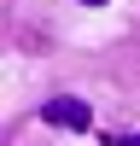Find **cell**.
Masks as SVG:
<instances>
[{"label": "cell", "instance_id": "cell-2", "mask_svg": "<svg viewBox=\"0 0 140 146\" xmlns=\"http://www.w3.org/2000/svg\"><path fill=\"white\" fill-rule=\"evenodd\" d=\"M99 146H140V135H117L111 129V135H99Z\"/></svg>", "mask_w": 140, "mask_h": 146}, {"label": "cell", "instance_id": "cell-1", "mask_svg": "<svg viewBox=\"0 0 140 146\" xmlns=\"http://www.w3.org/2000/svg\"><path fill=\"white\" fill-rule=\"evenodd\" d=\"M41 117H47L53 129H88V123H93V105L76 100V94H58V100L41 105Z\"/></svg>", "mask_w": 140, "mask_h": 146}, {"label": "cell", "instance_id": "cell-3", "mask_svg": "<svg viewBox=\"0 0 140 146\" xmlns=\"http://www.w3.org/2000/svg\"><path fill=\"white\" fill-rule=\"evenodd\" d=\"M82 6H111V0H82Z\"/></svg>", "mask_w": 140, "mask_h": 146}]
</instances>
